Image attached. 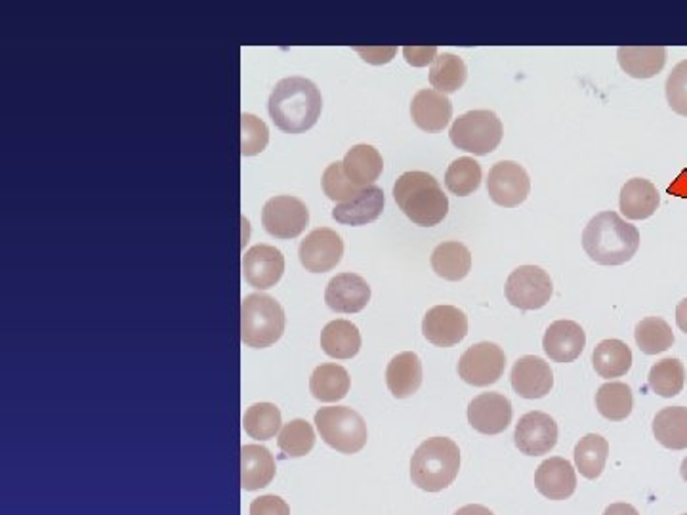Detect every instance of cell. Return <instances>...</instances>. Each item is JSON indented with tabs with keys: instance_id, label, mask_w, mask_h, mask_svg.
<instances>
[{
	"instance_id": "cell-7",
	"label": "cell",
	"mask_w": 687,
	"mask_h": 515,
	"mask_svg": "<svg viewBox=\"0 0 687 515\" xmlns=\"http://www.w3.org/2000/svg\"><path fill=\"white\" fill-rule=\"evenodd\" d=\"M449 138L457 150L486 157L501 145L502 122L497 113L487 109L468 111L452 122Z\"/></svg>"
},
{
	"instance_id": "cell-11",
	"label": "cell",
	"mask_w": 687,
	"mask_h": 515,
	"mask_svg": "<svg viewBox=\"0 0 687 515\" xmlns=\"http://www.w3.org/2000/svg\"><path fill=\"white\" fill-rule=\"evenodd\" d=\"M530 174L514 161H501L489 171L487 194L494 205L504 208L520 207L530 197Z\"/></svg>"
},
{
	"instance_id": "cell-12",
	"label": "cell",
	"mask_w": 687,
	"mask_h": 515,
	"mask_svg": "<svg viewBox=\"0 0 687 515\" xmlns=\"http://www.w3.org/2000/svg\"><path fill=\"white\" fill-rule=\"evenodd\" d=\"M515 447L527 457H543L558 443V424L546 413L531 410L515 424Z\"/></svg>"
},
{
	"instance_id": "cell-18",
	"label": "cell",
	"mask_w": 687,
	"mask_h": 515,
	"mask_svg": "<svg viewBox=\"0 0 687 515\" xmlns=\"http://www.w3.org/2000/svg\"><path fill=\"white\" fill-rule=\"evenodd\" d=\"M371 302V286L356 273H340L332 277L325 291L327 308L337 314H359Z\"/></svg>"
},
{
	"instance_id": "cell-50",
	"label": "cell",
	"mask_w": 687,
	"mask_h": 515,
	"mask_svg": "<svg viewBox=\"0 0 687 515\" xmlns=\"http://www.w3.org/2000/svg\"><path fill=\"white\" fill-rule=\"evenodd\" d=\"M680 473L681 478H684V481L687 483V457L684 458V462H681Z\"/></svg>"
},
{
	"instance_id": "cell-42",
	"label": "cell",
	"mask_w": 687,
	"mask_h": 515,
	"mask_svg": "<svg viewBox=\"0 0 687 515\" xmlns=\"http://www.w3.org/2000/svg\"><path fill=\"white\" fill-rule=\"evenodd\" d=\"M323 194L327 195V199L335 200L337 205L348 202L361 191L359 187L353 186L350 179L344 174L342 163H332L323 172Z\"/></svg>"
},
{
	"instance_id": "cell-26",
	"label": "cell",
	"mask_w": 687,
	"mask_h": 515,
	"mask_svg": "<svg viewBox=\"0 0 687 515\" xmlns=\"http://www.w3.org/2000/svg\"><path fill=\"white\" fill-rule=\"evenodd\" d=\"M619 65L632 79H652L663 72L666 48L663 46H621L617 51Z\"/></svg>"
},
{
	"instance_id": "cell-2",
	"label": "cell",
	"mask_w": 687,
	"mask_h": 515,
	"mask_svg": "<svg viewBox=\"0 0 687 515\" xmlns=\"http://www.w3.org/2000/svg\"><path fill=\"white\" fill-rule=\"evenodd\" d=\"M582 249L596 264L623 265L636 256L640 231L613 210L600 212L582 231Z\"/></svg>"
},
{
	"instance_id": "cell-3",
	"label": "cell",
	"mask_w": 687,
	"mask_h": 515,
	"mask_svg": "<svg viewBox=\"0 0 687 515\" xmlns=\"http://www.w3.org/2000/svg\"><path fill=\"white\" fill-rule=\"evenodd\" d=\"M394 199L411 222L432 228L449 215V199L432 174L413 171L401 174L394 186Z\"/></svg>"
},
{
	"instance_id": "cell-45",
	"label": "cell",
	"mask_w": 687,
	"mask_h": 515,
	"mask_svg": "<svg viewBox=\"0 0 687 515\" xmlns=\"http://www.w3.org/2000/svg\"><path fill=\"white\" fill-rule=\"evenodd\" d=\"M403 56L407 59L408 65L413 67H424V65L434 64L437 57L436 46H405Z\"/></svg>"
},
{
	"instance_id": "cell-46",
	"label": "cell",
	"mask_w": 687,
	"mask_h": 515,
	"mask_svg": "<svg viewBox=\"0 0 687 515\" xmlns=\"http://www.w3.org/2000/svg\"><path fill=\"white\" fill-rule=\"evenodd\" d=\"M359 56L372 65L388 64L395 56V48H356Z\"/></svg>"
},
{
	"instance_id": "cell-23",
	"label": "cell",
	"mask_w": 687,
	"mask_h": 515,
	"mask_svg": "<svg viewBox=\"0 0 687 515\" xmlns=\"http://www.w3.org/2000/svg\"><path fill=\"white\" fill-rule=\"evenodd\" d=\"M386 386L397 399H407L423 386V363L415 351L397 353L386 369Z\"/></svg>"
},
{
	"instance_id": "cell-10",
	"label": "cell",
	"mask_w": 687,
	"mask_h": 515,
	"mask_svg": "<svg viewBox=\"0 0 687 515\" xmlns=\"http://www.w3.org/2000/svg\"><path fill=\"white\" fill-rule=\"evenodd\" d=\"M309 210L301 199L280 195L268 200L262 210V226L275 239H294L308 228Z\"/></svg>"
},
{
	"instance_id": "cell-37",
	"label": "cell",
	"mask_w": 687,
	"mask_h": 515,
	"mask_svg": "<svg viewBox=\"0 0 687 515\" xmlns=\"http://www.w3.org/2000/svg\"><path fill=\"white\" fill-rule=\"evenodd\" d=\"M637 348L645 355H657L670 350L674 346V335L670 325L661 317H645L637 322L634 330Z\"/></svg>"
},
{
	"instance_id": "cell-13",
	"label": "cell",
	"mask_w": 687,
	"mask_h": 515,
	"mask_svg": "<svg viewBox=\"0 0 687 515\" xmlns=\"http://www.w3.org/2000/svg\"><path fill=\"white\" fill-rule=\"evenodd\" d=\"M344 256L342 237L335 229L317 228L306 235L298 249L301 264L306 272L325 273L335 270Z\"/></svg>"
},
{
	"instance_id": "cell-8",
	"label": "cell",
	"mask_w": 687,
	"mask_h": 515,
	"mask_svg": "<svg viewBox=\"0 0 687 515\" xmlns=\"http://www.w3.org/2000/svg\"><path fill=\"white\" fill-rule=\"evenodd\" d=\"M554 285L550 275L538 265H522L510 273L506 281V300L522 311L541 309L550 302Z\"/></svg>"
},
{
	"instance_id": "cell-19",
	"label": "cell",
	"mask_w": 687,
	"mask_h": 515,
	"mask_svg": "<svg viewBox=\"0 0 687 515\" xmlns=\"http://www.w3.org/2000/svg\"><path fill=\"white\" fill-rule=\"evenodd\" d=\"M587 346V335L579 322L561 321L552 322L543 338V350L552 361L556 363H572L580 358V353Z\"/></svg>"
},
{
	"instance_id": "cell-29",
	"label": "cell",
	"mask_w": 687,
	"mask_h": 515,
	"mask_svg": "<svg viewBox=\"0 0 687 515\" xmlns=\"http://www.w3.org/2000/svg\"><path fill=\"white\" fill-rule=\"evenodd\" d=\"M309 392L321 403H337L350 392V374L337 363H325L312 372Z\"/></svg>"
},
{
	"instance_id": "cell-4",
	"label": "cell",
	"mask_w": 687,
	"mask_h": 515,
	"mask_svg": "<svg viewBox=\"0 0 687 515\" xmlns=\"http://www.w3.org/2000/svg\"><path fill=\"white\" fill-rule=\"evenodd\" d=\"M460 470L458 445L449 437H432L411 458V480L426 493H439L457 480Z\"/></svg>"
},
{
	"instance_id": "cell-31",
	"label": "cell",
	"mask_w": 687,
	"mask_h": 515,
	"mask_svg": "<svg viewBox=\"0 0 687 515\" xmlns=\"http://www.w3.org/2000/svg\"><path fill=\"white\" fill-rule=\"evenodd\" d=\"M653 436L670 451L687 449V408L666 407L653 418Z\"/></svg>"
},
{
	"instance_id": "cell-27",
	"label": "cell",
	"mask_w": 687,
	"mask_h": 515,
	"mask_svg": "<svg viewBox=\"0 0 687 515\" xmlns=\"http://www.w3.org/2000/svg\"><path fill=\"white\" fill-rule=\"evenodd\" d=\"M275 478V460L262 445H244L241 449V486L244 491H258Z\"/></svg>"
},
{
	"instance_id": "cell-21",
	"label": "cell",
	"mask_w": 687,
	"mask_h": 515,
	"mask_svg": "<svg viewBox=\"0 0 687 515\" xmlns=\"http://www.w3.org/2000/svg\"><path fill=\"white\" fill-rule=\"evenodd\" d=\"M411 117L424 132H441L452 119V103L445 94L426 88L415 94L411 103Z\"/></svg>"
},
{
	"instance_id": "cell-16",
	"label": "cell",
	"mask_w": 687,
	"mask_h": 515,
	"mask_svg": "<svg viewBox=\"0 0 687 515\" xmlns=\"http://www.w3.org/2000/svg\"><path fill=\"white\" fill-rule=\"evenodd\" d=\"M285 272V256L270 244H257L243 256L244 281L258 291H268L280 283Z\"/></svg>"
},
{
	"instance_id": "cell-48",
	"label": "cell",
	"mask_w": 687,
	"mask_h": 515,
	"mask_svg": "<svg viewBox=\"0 0 687 515\" xmlns=\"http://www.w3.org/2000/svg\"><path fill=\"white\" fill-rule=\"evenodd\" d=\"M676 325H678V329L681 332H686L687 335V298L678 304V308H676Z\"/></svg>"
},
{
	"instance_id": "cell-35",
	"label": "cell",
	"mask_w": 687,
	"mask_h": 515,
	"mask_svg": "<svg viewBox=\"0 0 687 515\" xmlns=\"http://www.w3.org/2000/svg\"><path fill=\"white\" fill-rule=\"evenodd\" d=\"M466 79H468V69L462 57L447 54V52L437 54L429 69V85L434 86V90L445 96L458 92L465 86Z\"/></svg>"
},
{
	"instance_id": "cell-30",
	"label": "cell",
	"mask_w": 687,
	"mask_h": 515,
	"mask_svg": "<svg viewBox=\"0 0 687 515\" xmlns=\"http://www.w3.org/2000/svg\"><path fill=\"white\" fill-rule=\"evenodd\" d=\"M321 348L329 358L351 359L361 350V335L351 321H330L321 332Z\"/></svg>"
},
{
	"instance_id": "cell-39",
	"label": "cell",
	"mask_w": 687,
	"mask_h": 515,
	"mask_svg": "<svg viewBox=\"0 0 687 515\" xmlns=\"http://www.w3.org/2000/svg\"><path fill=\"white\" fill-rule=\"evenodd\" d=\"M481 186V166L476 158L460 157L452 161L445 172V187L457 197H468Z\"/></svg>"
},
{
	"instance_id": "cell-15",
	"label": "cell",
	"mask_w": 687,
	"mask_h": 515,
	"mask_svg": "<svg viewBox=\"0 0 687 515\" xmlns=\"http://www.w3.org/2000/svg\"><path fill=\"white\" fill-rule=\"evenodd\" d=\"M468 423L483 436H499L512 424V403L502 394H481L468 405Z\"/></svg>"
},
{
	"instance_id": "cell-1",
	"label": "cell",
	"mask_w": 687,
	"mask_h": 515,
	"mask_svg": "<svg viewBox=\"0 0 687 515\" xmlns=\"http://www.w3.org/2000/svg\"><path fill=\"white\" fill-rule=\"evenodd\" d=\"M270 117L286 134H302L314 129L323 109L319 88L304 77H288L275 85L270 101Z\"/></svg>"
},
{
	"instance_id": "cell-40",
	"label": "cell",
	"mask_w": 687,
	"mask_h": 515,
	"mask_svg": "<svg viewBox=\"0 0 687 515\" xmlns=\"http://www.w3.org/2000/svg\"><path fill=\"white\" fill-rule=\"evenodd\" d=\"M277 445H280L281 452L285 457H306V454L312 452L315 445V431L312 428V424L302 420V418H296V420L285 424L281 428Z\"/></svg>"
},
{
	"instance_id": "cell-20",
	"label": "cell",
	"mask_w": 687,
	"mask_h": 515,
	"mask_svg": "<svg viewBox=\"0 0 687 515\" xmlns=\"http://www.w3.org/2000/svg\"><path fill=\"white\" fill-rule=\"evenodd\" d=\"M535 486L550 501H567L577 491V473L566 458L552 457L538 465Z\"/></svg>"
},
{
	"instance_id": "cell-25",
	"label": "cell",
	"mask_w": 687,
	"mask_h": 515,
	"mask_svg": "<svg viewBox=\"0 0 687 515\" xmlns=\"http://www.w3.org/2000/svg\"><path fill=\"white\" fill-rule=\"evenodd\" d=\"M661 195L650 179H629L621 189L619 207L626 220H647L657 212Z\"/></svg>"
},
{
	"instance_id": "cell-36",
	"label": "cell",
	"mask_w": 687,
	"mask_h": 515,
	"mask_svg": "<svg viewBox=\"0 0 687 515\" xmlns=\"http://www.w3.org/2000/svg\"><path fill=\"white\" fill-rule=\"evenodd\" d=\"M647 384L652 387L653 394L661 395L665 399L676 397L681 394L684 384H686V369L680 359H661L658 363L652 366Z\"/></svg>"
},
{
	"instance_id": "cell-43",
	"label": "cell",
	"mask_w": 687,
	"mask_h": 515,
	"mask_svg": "<svg viewBox=\"0 0 687 515\" xmlns=\"http://www.w3.org/2000/svg\"><path fill=\"white\" fill-rule=\"evenodd\" d=\"M666 100L674 113L687 117V59L674 67L666 79Z\"/></svg>"
},
{
	"instance_id": "cell-22",
	"label": "cell",
	"mask_w": 687,
	"mask_h": 515,
	"mask_svg": "<svg viewBox=\"0 0 687 515\" xmlns=\"http://www.w3.org/2000/svg\"><path fill=\"white\" fill-rule=\"evenodd\" d=\"M384 202V191L379 186L366 187L353 199L337 205L332 218L344 226H367L379 220Z\"/></svg>"
},
{
	"instance_id": "cell-17",
	"label": "cell",
	"mask_w": 687,
	"mask_h": 515,
	"mask_svg": "<svg viewBox=\"0 0 687 515\" xmlns=\"http://www.w3.org/2000/svg\"><path fill=\"white\" fill-rule=\"evenodd\" d=\"M512 387L523 399H543L554 387V372L544 359L525 355L512 366Z\"/></svg>"
},
{
	"instance_id": "cell-32",
	"label": "cell",
	"mask_w": 687,
	"mask_h": 515,
	"mask_svg": "<svg viewBox=\"0 0 687 515\" xmlns=\"http://www.w3.org/2000/svg\"><path fill=\"white\" fill-rule=\"evenodd\" d=\"M592 363L601 379H621L632 369V350L623 340H603L596 346Z\"/></svg>"
},
{
	"instance_id": "cell-9",
	"label": "cell",
	"mask_w": 687,
	"mask_h": 515,
	"mask_svg": "<svg viewBox=\"0 0 687 515\" xmlns=\"http://www.w3.org/2000/svg\"><path fill=\"white\" fill-rule=\"evenodd\" d=\"M506 369V355L493 342H480L468 348L458 361V376L466 384L487 387L497 384Z\"/></svg>"
},
{
	"instance_id": "cell-47",
	"label": "cell",
	"mask_w": 687,
	"mask_h": 515,
	"mask_svg": "<svg viewBox=\"0 0 687 515\" xmlns=\"http://www.w3.org/2000/svg\"><path fill=\"white\" fill-rule=\"evenodd\" d=\"M603 515H640L632 504H626V502H617V504H611L606 508Z\"/></svg>"
},
{
	"instance_id": "cell-41",
	"label": "cell",
	"mask_w": 687,
	"mask_h": 515,
	"mask_svg": "<svg viewBox=\"0 0 687 515\" xmlns=\"http://www.w3.org/2000/svg\"><path fill=\"white\" fill-rule=\"evenodd\" d=\"M270 142V130L252 113L241 114V153L243 157L260 155Z\"/></svg>"
},
{
	"instance_id": "cell-51",
	"label": "cell",
	"mask_w": 687,
	"mask_h": 515,
	"mask_svg": "<svg viewBox=\"0 0 687 515\" xmlns=\"http://www.w3.org/2000/svg\"><path fill=\"white\" fill-rule=\"evenodd\" d=\"M684 515H687V514H684Z\"/></svg>"
},
{
	"instance_id": "cell-44",
	"label": "cell",
	"mask_w": 687,
	"mask_h": 515,
	"mask_svg": "<svg viewBox=\"0 0 687 515\" xmlns=\"http://www.w3.org/2000/svg\"><path fill=\"white\" fill-rule=\"evenodd\" d=\"M251 515H291V508L281 496L265 494L252 501Z\"/></svg>"
},
{
	"instance_id": "cell-28",
	"label": "cell",
	"mask_w": 687,
	"mask_h": 515,
	"mask_svg": "<svg viewBox=\"0 0 687 515\" xmlns=\"http://www.w3.org/2000/svg\"><path fill=\"white\" fill-rule=\"evenodd\" d=\"M432 270L445 281H462L472 270V254L458 241H445L432 252Z\"/></svg>"
},
{
	"instance_id": "cell-34",
	"label": "cell",
	"mask_w": 687,
	"mask_h": 515,
	"mask_svg": "<svg viewBox=\"0 0 687 515\" xmlns=\"http://www.w3.org/2000/svg\"><path fill=\"white\" fill-rule=\"evenodd\" d=\"M609 457V443L606 437L588 434L575 447V464L582 478L595 481L600 478Z\"/></svg>"
},
{
	"instance_id": "cell-38",
	"label": "cell",
	"mask_w": 687,
	"mask_h": 515,
	"mask_svg": "<svg viewBox=\"0 0 687 515\" xmlns=\"http://www.w3.org/2000/svg\"><path fill=\"white\" fill-rule=\"evenodd\" d=\"M247 436L258 441H268L281 431V410L273 403H257L247 408L243 416Z\"/></svg>"
},
{
	"instance_id": "cell-24",
	"label": "cell",
	"mask_w": 687,
	"mask_h": 515,
	"mask_svg": "<svg viewBox=\"0 0 687 515\" xmlns=\"http://www.w3.org/2000/svg\"><path fill=\"white\" fill-rule=\"evenodd\" d=\"M342 168L346 178L350 179L353 186L366 189L374 186V182L380 178V174L384 171V161L379 150L367 143H359L346 153Z\"/></svg>"
},
{
	"instance_id": "cell-14",
	"label": "cell",
	"mask_w": 687,
	"mask_h": 515,
	"mask_svg": "<svg viewBox=\"0 0 687 515\" xmlns=\"http://www.w3.org/2000/svg\"><path fill=\"white\" fill-rule=\"evenodd\" d=\"M423 335L437 348H452L468 335V317L455 306H436L424 315Z\"/></svg>"
},
{
	"instance_id": "cell-33",
	"label": "cell",
	"mask_w": 687,
	"mask_h": 515,
	"mask_svg": "<svg viewBox=\"0 0 687 515\" xmlns=\"http://www.w3.org/2000/svg\"><path fill=\"white\" fill-rule=\"evenodd\" d=\"M596 407L598 413L611 423H623L634 408V395L629 384L608 382L596 394Z\"/></svg>"
},
{
	"instance_id": "cell-49",
	"label": "cell",
	"mask_w": 687,
	"mask_h": 515,
	"mask_svg": "<svg viewBox=\"0 0 687 515\" xmlns=\"http://www.w3.org/2000/svg\"><path fill=\"white\" fill-rule=\"evenodd\" d=\"M455 515H494L491 509L486 508V506H480V504H468L465 508L458 509Z\"/></svg>"
},
{
	"instance_id": "cell-6",
	"label": "cell",
	"mask_w": 687,
	"mask_h": 515,
	"mask_svg": "<svg viewBox=\"0 0 687 515\" xmlns=\"http://www.w3.org/2000/svg\"><path fill=\"white\" fill-rule=\"evenodd\" d=\"M315 428L330 449L356 454L367 445V424L350 407H325L315 413Z\"/></svg>"
},
{
	"instance_id": "cell-5",
	"label": "cell",
	"mask_w": 687,
	"mask_h": 515,
	"mask_svg": "<svg viewBox=\"0 0 687 515\" xmlns=\"http://www.w3.org/2000/svg\"><path fill=\"white\" fill-rule=\"evenodd\" d=\"M285 332V311L268 294H249L241 304V340L254 350H264Z\"/></svg>"
}]
</instances>
